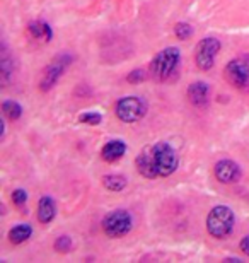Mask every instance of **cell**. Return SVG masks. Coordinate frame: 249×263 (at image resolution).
Returning <instances> with one entry per match:
<instances>
[{
    "label": "cell",
    "instance_id": "1",
    "mask_svg": "<svg viewBox=\"0 0 249 263\" xmlns=\"http://www.w3.org/2000/svg\"><path fill=\"white\" fill-rule=\"evenodd\" d=\"M135 166L147 180L167 178L174 175L179 167V156L171 144L157 142V144L144 147L140 151V154L135 159Z\"/></svg>",
    "mask_w": 249,
    "mask_h": 263
},
{
    "label": "cell",
    "instance_id": "2",
    "mask_svg": "<svg viewBox=\"0 0 249 263\" xmlns=\"http://www.w3.org/2000/svg\"><path fill=\"white\" fill-rule=\"evenodd\" d=\"M181 65V51L176 46H167L154 57L149 73L156 82H167L176 76Z\"/></svg>",
    "mask_w": 249,
    "mask_h": 263
},
{
    "label": "cell",
    "instance_id": "3",
    "mask_svg": "<svg viewBox=\"0 0 249 263\" xmlns=\"http://www.w3.org/2000/svg\"><path fill=\"white\" fill-rule=\"evenodd\" d=\"M206 231L212 238L225 239L234 233L236 228V214L229 205H215L206 215Z\"/></svg>",
    "mask_w": 249,
    "mask_h": 263
},
{
    "label": "cell",
    "instance_id": "4",
    "mask_svg": "<svg viewBox=\"0 0 249 263\" xmlns=\"http://www.w3.org/2000/svg\"><path fill=\"white\" fill-rule=\"evenodd\" d=\"M101 229L108 238L120 239L133 229V215L125 209H116L104 215L101 220Z\"/></svg>",
    "mask_w": 249,
    "mask_h": 263
},
{
    "label": "cell",
    "instance_id": "5",
    "mask_svg": "<svg viewBox=\"0 0 249 263\" xmlns=\"http://www.w3.org/2000/svg\"><path fill=\"white\" fill-rule=\"evenodd\" d=\"M114 115L123 123H137L147 115V101L140 96H125L116 101Z\"/></svg>",
    "mask_w": 249,
    "mask_h": 263
},
{
    "label": "cell",
    "instance_id": "6",
    "mask_svg": "<svg viewBox=\"0 0 249 263\" xmlns=\"http://www.w3.org/2000/svg\"><path fill=\"white\" fill-rule=\"evenodd\" d=\"M225 81L239 91L249 89V55H239L227 62L224 68Z\"/></svg>",
    "mask_w": 249,
    "mask_h": 263
},
{
    "label": "cell",
    "instance_id": "7",
    "mask_svg": "<svg viewBox=\"0 0 249 263\" xmlns=\"http://www.w3.org/2000/svg\"><path fill=\"white\" fill-rule=\"evenodd\" d=\"M73 62V57L68 53H60L55 57V60L51 62L50 65L45 67L43 76L40 79V91L41 92H48L53 87L56 86L58 81L62 79L63 72H65L67 67H70Z\"/></svg>",
    "mask_w": 249,
    "mask_h": 263
},
{
    "label": "cell",
    "instance_id": "8",
    "mask_svg": "<svg viewBox=\"0 0 249 263\" xmlns=\"http://www.w3.org/2000/svg\"><path fill=\"white\" fill-rule=\"evenodd\" d=\"M222 43L214 36H208V38H203L197 45V50H195V64L203 72H208L214 68L215 65V57L220 51Z\"/></svg>",
    "mask_w": 249,
    "mask_h": 263
},
{
    "label": "cell",
    "instance_id": "9",
    "mask_svg": "<svg viewBox=\"0 0 249 263\" xmlns=\"http://www.w3.org/2000/svg\"><path fill=\"white\" fill-rule=\"evenodd\" d=\"M214 175L217 178V181L222 185H234L241 180L242 171L241 166L232 159H220L219 162H215L214 166Z\"/></svg>",
    "mask_w": 249,
    "mask_h": 263
},
{
    "label": "cell",
    "instance_id": "10",
    "mask_svg": "<svg viewBox=\"0 0 249 263\" xmlns=\"http://www.w3.org/2000/svg\"><path fill=\"white\" fill-rule=\"evenodd\" d=\"M186 96H188V101L191 103L195 108H205L210 101V86L201 81L189 84L186 89Z\"/></svg>",
    "mask_w": 249,
    "mask_h": 263
},
{
    "label": "cell",
    "instance_id": "11",
    "mask_svg": "<svg viewBox=\"0 0 249 263\" xmlns=\"http://www.w3.org/2000/svg\"><path fill=\"white\" fill-rule=\"evenodd\" d=\"M38 220L41 224H50L56 217V202L50 195H43L38 200Z\"/></svg>",
    "mask_w": 249,
    "mask_h": 263
},
{
    "label": "cell",
    "instance_id": "12",
    "mask_svg": "<svg viewBox=\"0 0 249 263\" xmlns=\"http://www.w3.org/2000/svg\"><path fill=\"white\" fill-rule=\"evenodd\" d=\"M125 152H126L125 142L120 139H114L103 145V149H101V157H103V161H106V162H114V161L121 159V157L125 156Z\"/></svg>",
    "mask_w": 249,
    "mask_h": 263
},
{
    "label": "cell",
    "instance_id": "13",
    "mask_svg": "<svg viewBox=\"0 0 249 263\" xmlns=\"http://www.w3.org/2000/svg\"><path fill=\"white\" fill-rule=\"evenodd\" d=\"M14 76V57L10 55L7 43H2L0 48V81L2 84H9Z\"/></svg>",
    "mask_w": 249,
    "mask_h": 263
},
{
    "label": "cell",
    "instance_id": "14",
    "mask_svg": "<svg viewBox=\"0 0 249 263\" xmlns=\"http://www.w3.org/2000/svg\"><path fill=\"white\" fill-rule=\"evenodd\" d=\"M28 33L33 36L36 41H41V43H50L53 40L51 26L46 23V21H33V23H29Z\"/></svg>",
    "mask_w": 249,
    "mask_h": 263
},
{
    "label": "cell",
    "instance_id": "15",
    "mask_svg": "<svg viewBox=\"0 0 249 263\" xmlns=\"http://www.w3.org/2000/svg\"><path fill=\"white\" fill-rule=\"evenodd\" d=\"M31 236H33V226L29 224H17L9 231V241L12 245H23Z\"/></svg>",
    "mask_w": 249,
    "mask_h": 263
},
{
    "label": "cell",
    "instance_id": "16",
    "mask_svg": "<svg viewBox=\"0 0 249 263\" xmlns=\"http://www.w3.org/2000/svg\"><path fill=\"white\" fill-rule=\"evenodd\" d=\"M101 181H103V186L109 192H123L128 185L126 178L121 175H104Z\"/></svg>",
    "mask_w": 249,
    "mask_h": 263
},
{
    "label": "cell",
    "instance_id": "17",
    "mask_svg": "<svg viewBox=\"0 0 249 263\" xmlns=\"http://www.w3.org/2000/svg\"><path fill=\"white\" fill-rule=\"evenodd\" d=\"M2 113L10 122H15V120L23 117V106L17 101H14V99H5L2 103Z\"/></svg>",
    "mask_w": 249,
    "mask_h": 263
},
{
    "label": "cell",
    "instance_id": "18",
    "mask_svg": "<svg viewBox=\"0 0 249 263\" xmlns=\"http://www.w3.org/2000/svg\"><path fill=\"white\" fill-rule=\"evenodd\" d=\"M53 248H55L58 253H68V251L72 250V238L67 234L58 236L55 239V243H53Z\"/></svg>",
    "mask_w": 249,
    "mask_h": 263
},
{
    "label": "cell",
    "instance_id": "19",
    "mask_svg": "<svg viewBox=\"0 0 249 263\" xmlns=\"http://www.w3.org/2000/svg\"><path fill=\"white\" fill-rule=\"evenodd\" d=\"M191 34H193V28L188 23H178L174 26V36H176L178 40L184 41V40L191 38Z\"/></svg>",
    "mask_w": 249,
    "mask_h": 263
},
{
    "label": "cell",
    "instance_id": "20",
    "mask_svg": "<svg viewBox=\"0 0 249 263\" xmlns=\"http://www.w3.org/2000/svg\"><path fill=\"white\" fill-rule=\"evenodd\" d=\"M79 122L86 123V125H94V127H96V125H99L101 122H103V115L98 113V111H86L79 117Z\"/></svg>",
    "mask_w": 249,
    "mask_h": 263
},
{
    "label": "cell",
    "instance_id": "21",
    "mask_svg": "<svg viewBox=\"0 0 249 263\" xmlns=\"http://www.w3.org/2000/svg\"><path fill=\"white\" fill-rule=\"evenodd\" d=\"M10 198H12V203L17 205V207H23V205L28 202L29 198V193L24 190V188H17V190L12 192V195H10Z\"/></svg>",
    "mask_w": 249,
    "mask_h": 263
},
{
    "label": "cell",
    "instance_id": "22",
    "mask_svg": "<svg viewBox=\"0 0 249 263\" xmlns=\"http://www.w3.org/2000/svg\"><path fill=\"white\" fill-rule=\"evenodd\" d=\"M145 72L142 70V68H137V70H131L128 73V77H126V81L130 84H139V82H144L145 81Z\"/></svg>",
    "mask_w": 249,
    "mask_h": 263
},
{
    "label": "cell",
    "instance_id": "23",
    "mask_svg": "<svg viewBox=\"0 0 249 263\" xmlns=\"http://www.w3.org/2000/svg\"><path fill=\"white\" fill-rule=\"evenodd\" d=\"M239 250L244 253L246 256H249V234L244 236V238L241 239V243H239Z\"/></svg>",
    "mask_w": 249,
    "mask_h": 263
},
{
    "label": "cell",
    "instance_id": "24",
    "mask_svg": "<svg viewBox=\"0 0 249 263\" xmlns=\"http://www.w3.org/2000/svg\"><path fill=\"white\" fill-rule=\"evenodd\" d=\"M225 261H241V258H236V256H231V258H225Z\"/></svg>",
    "mask_w": 249,
    "mask_h": 263
}]
</instances>
